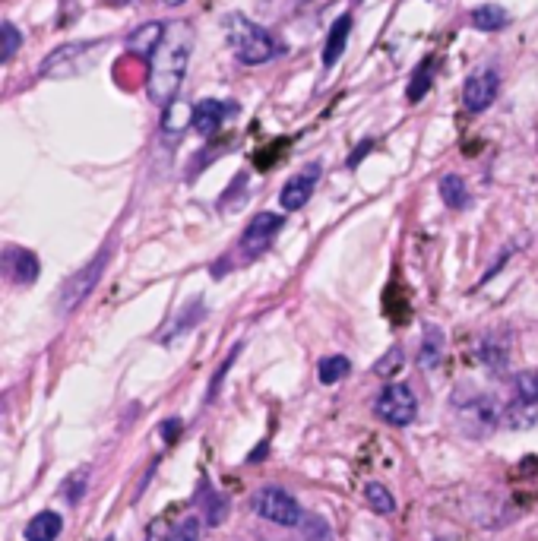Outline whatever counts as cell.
Returning a JSON list of instances; mask_svg holds the SVG:
<instances>
[{"label": "cell", "instance_id": "obj_1", "mask_svg": "<svg viewBox=\"0 0 538 541\" xmlns=\"http://www.w3.org/2000/svg\"><path fill=\"white\" fill-rule=\"evenodd\" d=\"M190 48H194V26L187 19H175V23H165V35L159 48L149 57V83L146 92L149 99L168 108L178 99L187 61H190Z\"/></svg>", "mask_w": 538, "mask_h": 541}, {"label": "cell", "instance_id": "obj_2", "mask_svg": "<svg viewBox=\"0 0 538 541\" xmlns=\"http://www.w3.org/2000/svg\"><path fill=\"white\" fill-rule=\"evenodd\" d=\"M225 38H228V48L235 51V57L247 67H260L266 61H273L279 54L276 38L269 35L263 26L251 23L244 13H228L225 16Z\"/></svg>", "mask_w": 538, "mask_h": 541}, {"label": "cell", "instance_id": "obj_3", "mask_svg": "<svg viewBox=\"0 0 538 541\" xmlns=\"http://www.w3.org/2000/svg\"><path fill=\"white\" fill-rule=\"evenodd\" d=\"M453 412H456V421L463 424V431L478 437V434H488L497 421L504 418V409H497V402L488 396V393H478V390H459L453 393L450 399Z\"/></svg>", "mask_w": 538, "mask_h": 541}, {"label": "cell", "instance_id": "obj_4", "mask_svg": "<svg viewBox=\"0 0 538 541\" xmlns=\"http://www.w3.org/2000/svg\"><path fill=\"white\" fill-rule=\"evenodd\" d=\"M105 266H108V250L95 254V257L80 269V273H73V276L64 282V288H61V298H57V311H61V314L76 311V307H80V304L92 295V288L99 285Z\"/></svg>", "mask_w": 538, "mask_h": 541}, {"label": "cell", "instance_id": "obj_5", "mask_svg": "<svg viewBox=\"0 0 538 541\" xmlns=\"http://www.w3.org/2000/svg\"><path fill=\"white\" fill-rule=\"evenodd\" d=\"M251 510L266 519V523H276V526H301V507H298V500L282 491V488H260L251 500Z\"/></svg>", "mask_w": 538, "mask_h": 541}, {"label": "cell", "instance_id": "obj_6", "mask_svg": "<svg viewBox=\"0 0 538 541\" xmlns=\"http://www.w3.org/2000/svg\"><path fill=\"white\" fill-rule=\"evenodd\" d=\"M374 412L380 421L393 424V428H409L418 415V399L406 383H390L374 402Z\"/></svg>", "mask_w": 538, "mask_h": 541}, {"label": "cell", "instance_id": "obj_7", "mask_svg": "<svg viewBox=\"0 0 538 541\" xmlns=\"http://www.w3.org/2000/svg\"><path fill=\"white\" fill-rule=\"evenodd\" d=\"M285 219L279 216V212H257L254 222L244 228L241 235V254L244 257H260L263 250H269V244H273V238L282 231Z\"/></svg>", "mask_w": 538, "mask_h": 541}, {"label": "cell", "instance_id": "obj_8", "mask_svg": "<svg viewBox=\"0 0 538 541\" xmlns=\"http://www.w3.org/2000/svg\"><path fill=\"white\" fill-rule=\"evenodd\" d=\"M497 89H501V76H497V70H475L463 86V105L472 114H482L494 105Z\"/></svg>", "mask_w": 538, "mask_h": 541}, {"label": "cell", "instance_id": "obj_9", "mask_svg": "<svg viewBox=\"0 0 538 541\" xmlns=\"http://www.w3.org/2000/svg\"><path fill=\"white\" fill-rule=\"evenodd\" d=\"M317 181H320V165L317 162H311V165H304L298 175H292L285 181V187H282V193H279V203H282V209L285 212H295V209H301L307 200L314 197V187H317Z\"/></svg>", "mask_w": 538, "mask_h": 541}, {"label": "cell", "instance_id": "obj_10", "mask_svg": "<svg viewBox=\"0 0 538 541\" xmlns=\"http://www.w3.org/2000/svg\"><path fill=\"white\" fill-rule=\"evenodd\" d=\"M4 273L16 285H32L38 279V257L26 247H7L4 250Z\"/></svg>", "mask_w": 538, "mask_h": 541}, {"label": "cell", "instance_id": "obj_11", "mask_svg": "<svg viewBox=\"0 0 538 541\" xmlns=\"http://www.w3.org/2000/svg\"><path fill=\"white\" fill-rule=\"evenodd\" d=\"M228 114H235V105L219 102V99H203L194 105V130L200 137H213V133L225 124Z\"/></svg>", "mask_w": 538, "mask_h": 541}, {"label": "cell", "instance_id": "obj_12", "mask_svg": "<svg viewBox=\"0 0 538 541\" xmlns=\"http://www.w3.org/2000/svg\"><path fill=\"white\" fill-rule=\"evenodd\" d=\"M349 35H352V13H342L330 26V35H326V42H323V67L339 64L345 45H349Z\"/></svg>", "mask_w": 538, "mask_h": 541}, {"label": "cell", "instance_id": "obj_13", "mask_svg": "<svg viewBox=\"0 0 538 541\" xmlns=\"http://www.w3.org/2000/svg\"><path fill=\"white\" fill-rule=\"evenodd\" d=\"M64 532V519L45 510V513H38L29 519V526H26V541H57Z\"/></svg>", "mask_w": 538, "mask_h": 541}, {"label": "cell", "instance_id": "obj_14", "mask_svg": "<svg viewBox=\"0 0 538 541\" xmlns=\"http://www.w3.org/2000/svg\"><path fill=\"white\" fill-rule=\"evenodd\" d=\"M200 500H203V523L206 526H219L222 519L228 516V500L213 491V485H209V478H203V485H200Z\"/></svg>", "mask_w": 538, "mask_h": 541}, {"label": "cell", "instance_id": "obj_15", "mask_svg": "<svg viewBox=\"0 0 538 541\" xmlns=\"http://www.w3.org/2000/svg\"><path fill=\"white\" fill-rule=\"evenodd\" d=\"M501 421L507 424V428H513V431L535 428V424H538V405L516 399V402H510L507 409H504V418H501Z\"/></svg>", "mask_w": 538, "mask_h": 541}, {"label": "cell", "instance_id": "obj_16", "mask_svg": "<svg viewBox=\"0 0 538 541\" xmlns=\"http://www.w3.org/2000/svg\"><path fill=\"white\" fill-rule=\"evenodd\" d=\"M187 124H194V108L184 105L181 99H175V102L165 108V118H162L165 137H181Z\"/></svg>", "mask_w": 538, "mask_h": 541}, {"label": "cell", "instance_id": "obj_17", "mask_svg": "<svg viewBox=\"0 0 538 541\" xmlns=\"http://www.w3.org/2000/svg\"><path fill=\"white\" fill-rule=\"evenodd\" d=\"M472 26L482 29V32H497L507 26V10L497 7V4H485V7H475L472 10Z\"/></svg>", "mask_w": 538, "mask_h": 541}, {"label": "cell", "instance_id": "obj_18", "mask_svg": "<svg viewBox=\"0 0 538 541\" xmlns=\"http://www.w3.org/2000/svg\"><path fill=\"white\" fill-rule=\"evenodd\" d=\"M440 197L450 209H466L469 206V187L459 175H444L440 178Z\"/></svg>", "mask_w": 538, "mask_h": 541}, {"label": "cell", "instance_id": "obj_19", "mask_svg": "<svg viewBox=\"0 0 538 541\" xmlns=\"http://www.w3.org/2000/svg\"><path fill=\"white\" fill-rule=\"evenodd\" d=\"M440 358H444V333H440L437 326H428L425 342H421V352H418V364L421 367H437Z\"/></svg>", "mask_w": 538, "mask_h": 541}, {"label": "cell", "instance_id": "obj_20", "mask_svg": "<svg viewBox=\"0 0 538 541\" xmlns=\"http://www.w3.org/2000/svg\"><path fill=\"white\" fill-rule=\"evenodd\" d=\"M162 35H165V26H162V23H149V26H143L140 32L130 35V51L152 57V51H156L159 42H162Z\"/></svg>", "mask_w": 538, "mask_h": 541}, {"label": "cell", "instance_id": "obj_21", "mask_svg": "<svg viewBox=\"0 0 538 541\" xmlns=\"http://www.w3.org/2000/svg\"><path fill=\"white\" fill-rule=\"evenodd\" d=\"M507 355H510V349H507V342H501V339L485 336L482 342H478V358H482V361L491 367V371L504 367V364H507Z\"/></svg>", "mask_w": 538, "mask_h": 541}, {"label": "cell", "instance_id": "obj_22", "mask_svg": "<svg viewBox=\"0 0 538 541\" xmlns=\"http://www.w3.org/2000/svg\"><path fill=\"white\" fill-rule=\"evenodd\" d=\"M431 83H434V61L428 57V61H421V64H418V70H415V76H412V83H409V89H406L409 102H421V99H425V92L431 89Z\"/></svg>", "mask_w": 538, "mask_h": 541}, {"label": "cell", "instance_id": "obj_23", "mask_svg": "<svg viewBox=\"0 0 538 541\" xmlns=\"http://www.w3.org/2000/svg\"><path fill=\"white\" fill-rule=\"evenodd\" d=\"M349 371H352V364H349V358L345 355H333V358H323L320 361V367H317V377H320V383H339L342 377H349Z\"/></svg>", "mask_w": 538, "mask_h": 541}, {"label": "cell", "instance_id": "obj_24", "mask_svg": "<svg viewBox=\"0 0 538 541\" xmlns=\"http://www.w3.org/2000/svg\"><path fill=\"white\" fill-rule=\"evenodd\" d=\"M364 500H368V507L377 510L380 516H390V513L396 510L393 494H390L387 488H383V485H377V481H371V485H364Z\"/></svg>", "mask_w": 538, "mask_h": 541}, {"label": "cell", "instance_id": "obj_25", "mask_svg": "<svg viewBox=\"0 0 538 541\" xmlns=\"http://www.w3.org/2000/svg\"><path fill=\"white\" fill-rule=\"evenodd\" d=\"M203 311H206V304H203V298H194V301H190V304L184 307V317H181V320H178L175 326H171V330H168V333H165L162 339L168 342V339H175V336H181V333H187V330H190V326H194V323H197V320L203 317Z\"/></svg>", "mask_w": 538, "mask_h": 541}, {"label": "cell", "instance_id": "obj_26", "mask_svg": "<svg viewBox=\"0 0 538 541\" xmlns=\"http://www.w3.org/2000/svg\"><path fill=\"white\" fill-rule=\"evenodd\" d=\"M513 386H516V399L538 405V371H523V374H516Z\"/></svg>", "mask_w": 538, "mask_h": 541}, {"label": "cell", "instance_id": "obj_27", "mask_svg": "<svg viewBox=\"0 0 538 541\" xmlns=\"http://www.w3.org/2000/svg\"><path fill=\"white\" fill-rule=\"evenodd\" d=\"M0 35H4V45H0V48H4V54H0V61L10 64V61H13V54L19 51V45H23V35H19V29H16L13 23H4V26H0Z\"/></svg>", "mask_w": 538, "mask_h": 541}, {"label": "cell", "instance_id": "obj_28", "mask_svg": "<svg viewBox=\"0 0 538 541\" xmlns=\"http://www.w3.org/2000/svg\"><path fill=\"white\" fill-rule=\"evenodd\" d=\"M399 367H402V349H399V345H393V349L374 364V374H380V377H393V374L399 371Z\"/></svg>", "mask_w": 538, "mask_h": 541}, {"label": "cell", "instance_id": "obj_29", "mask_svg": "<svg viewBox=\"0 0 538 541\" xmlns=\"http://www.w3.org/2000/svg\"><path fill=\"white\" fill-rule=\"evenodd\" d=\"M168 541H200V516H187Z\"/></svg>", "mask_w": 538, "mask_h": 541}, {"label": "cell", "instance_id": "obj_30", "mask_svg": "<svg viewBox=\"0 0 538 541\" xmlns=\"http://www.w3.org/2000/svg\"><path fill=\"white\" fill-rule=\"evenodd\" d=\"M238 352H241V345H238V349H235L232 355H228V358L222 361V367H219V374L213 377V386H209V399H213V396H216V390H219V380H222V377L228 374V367H232V364H235V358H238Z\"/></svg>", "mask_w": 538, "mask_h": 541}, {"label": "cell", "instance_id": "obj_31", "mask_svg": "<svg viewBox=\"0 0 538 541\" xmlns=\"http://www.w3.org/2000/svg\"><path fill=\"white\" fill-rule=\"evenodd\" d=\"M181 431H184V424H181L178 418L162 421V437H165V443H175V440L181 437Z\"/></svg>", "mask_w": 538, "mask_h": 541}, {"label": "cell", "instance_id": "obj_32", "mask_svg": "<svg viewBox=\"0 0 538 541\" xmlns=\"http://www.w3.org/2000/svg\"><path fill=\"white\" fill-rule=\"evenodd\" d=\"M165 4H168V7H178V4H184V0H165Z\"/></svg>", "mask_w": 538, "mask_h": 541}, {"label": "cell", "instance_id": "obj_33", "mask_svg": "<svg viewBox=\"0 0 538 541\" xmlns=\"http://www.w3.org/2000/svg\"><path fill=\"white\" fill-rule=\"evenodd\" d=\"M437 541H447V538H437Z\"/></svg>", "mask_w": 538, "mask_h": 541}, {"label": "cell", "instance_id": "obj_34", "mask_svg": "<svg viewBox=\"0 0 538 541\" xmlns=\"http://www.w3.org/2000/svg\"><path fill=\"white\" fill-rule=\"evenodd\" d=\"M301 4H304V0H301Z\"/></svg>", "mask_w": 538, "mask_h": 541}]
</instances>
